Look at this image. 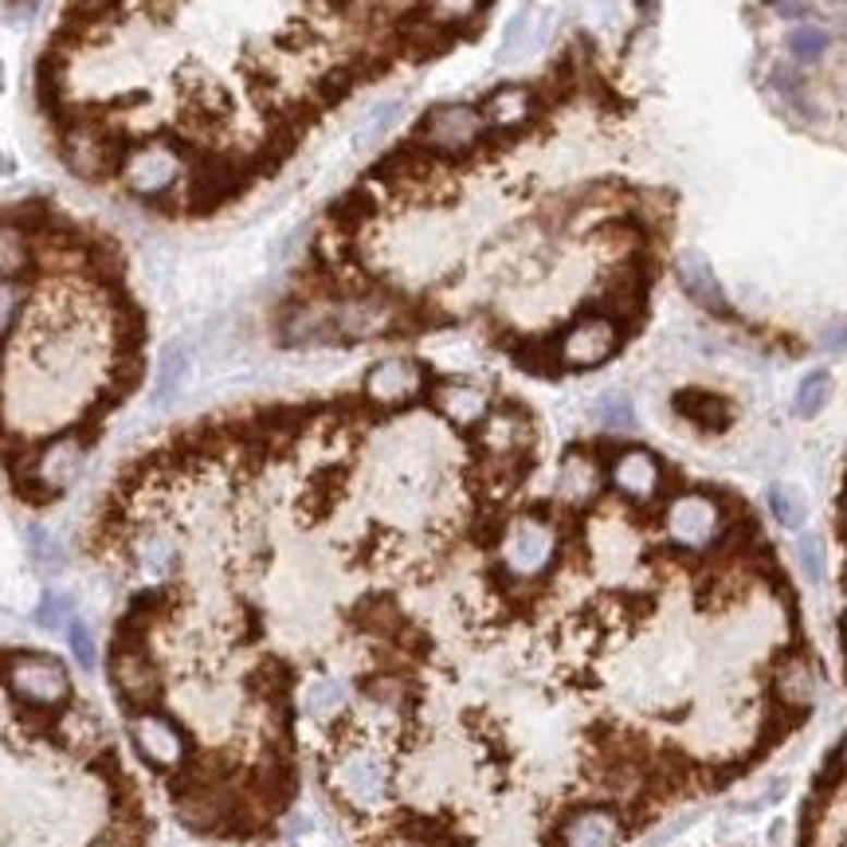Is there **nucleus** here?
<instances>
[{
    "label": "nucleus",
    "instance_id": "nucleus-1",
    "mask_svg": "<svg viewBox=\"0 0 847 847\" xmlns=\"http://www.w3.org/2000/svg\"><path fill=\"white\" fill-rule=\"evenodd\" d=\"M471 32L448 0H59L32 114L78 185L201 225L279 177L361 87Z\"/></svg>",
    "mask_w": 847,
    "mask_h": 847
},
{
    "label": "nucleus",
    "instance_id": "nucleus-2",
    "mask_svg": "<svg viewBox=\"0 0 847 847\" xmlns=\"http://www.w3.org/2000/svg\"><path fill=\"white\" fill-rule=\"evenodd\" d=\"M149 373V314L110 228L59 196H0V475L32 510L87 475Z\"/></svg>",
    "mask_w": 847,
    "mask_h": 847
},
{
    "label": "nucleus",
    "instance_id": "nucleus-3",
    "mask_svg": "<svg viewBox=\"0 0 847 847\" xmlns=\"http://www.w3.org/2000/svg\"><path fill=\"white\" fill-rule=\"evenodd\" d=\"M326 789H330L341 816L353 824V836H365L392 809L397 761L365 738L338 741V750L326 758Z\"/></svg>",
    "mask_w": 847,
    "mask_h": 847
},
{
    "label": "nucleus",
    "instance_id": "nucleus-4",
    "mask_svg": "<svg viewBox=\"0 0 847 847\" xmlns=\"http://www.w3.org/2000/svg\"><path fill=\"white\" fill-rule=\"evenodd\" d=\"M126 741L134 758L149 773L166 777L169 785L181 781L196 765V738L185 722L169 714L166 706H146V711H126Z\"/></svg>",
    "mask_w": 847,
    "mask_h": 847
},
{
    "label": "nucleus",
    "instance_id": "nucleus-5",
    "mask_svg": "<svg viewBox=\"0 0 847 847\" xmlns=\"http://www.w3.org/2000/svg\"><path fill=\"white\" fill-rule=\"evenodd\" d=\"M0 682L24 711L36 714H63L75 694L68 663L48 652H0Z\"/></svg>",
    "mask_w": 847,
    "mask_h": 847
},
{
    "label": "nucleus",
    "instance_id": "nucleus-6",
    "mask_svg": "<svg viewBox=\"0 0 847 847\" xmlns=\"http://www.w3.org/2000/svg\"><path fill=\"white\" fill-rule=\"evenodd\" d=\"M624 326L613 314L584 306L573 318H565L557 334L549 338V358H554V373H589L601 370L604 361H613L624 346Z\"/></svg>",
    "mask_w": 847,
    "mask_h": 847
},
{
    "label": "nucleus",
    "instance_id": "nucleus-7",
    "mask_svg": "<svg viewBox=\"0 0 847 847\" xmlns=\"http://www.w3.org/2000/svg\"><path fill=\"white\" fill-rule=\"evenodd\" d=\"M107 675L114 694L122 699L126 711H146V706H161V694H166V671L157 663L154 648H149L146 636H118L114 632V648H110L107 660Z\"/></svg>",
    "mask_w": 847,
    "mask_h": 847
},
{
    "label": "nucleus",
    "instance_id": "nucleus-8",
    "mask_svg": "<svg viewBox=\"0 0 847 847\" xmlns=\"http://www.w3.org/2000/svg\"><path fill=\"white\" fill-rule=\"evenodd\" d=\"M730 515L726 503L711 491H682L663 510V534L682 554H706L726 537Z\"/></svg>",
    "mask_w": 847,
    "mask_h": 847
},
{
    "label": "nucleus",
    "instance_id": "nucleus-9",
    "mask_svg": "<svg viewBox=\"0 0 847 847\" xmlns=\"http://www.w3.org/2000/svg\"><path fill=\"white\" fill-rule=\"evenodd\" d=\"M432 377L436 373L416 358H404V353H392V358H380L373 361L365 377H361V397L370 400L373 409L380 412H400V409H412L420 400L428 397L432 389Z\"/></svg>",
    "mask_w": 847,
    "mask_h": 847
},
{
    "label": "nucleus",
    "instance_id": "nucleus-10",
    "mask_svg": "<svg viewBox=\"0 0 847 847\" xmlns=\"http://www.w3.org/2000/svg\"><path fill=\"white\" fill-rule=\"evenodd\" d=\"M604 491H608V456H601V448H593V444L565 448L554 475V491H549L557 507L569 515H589L593 507H601Z\"/></svg>",
    "mask_w": 847,
    "mask_h": 847
},
{
    "label": "nucleus",
    "instance_id": "nucleus-11",
    "mask_svg": "<svg viewBox=\"0 0 847 847\" xmlns=\"http://www.w3.org/2000/svg\"><path fill=\"white\" fill-rule=\"evenodd\" d=\"M663 483H667V468H663V459L655 451L628 444V448H616L608 456V491L620 495L624 503L652 507L663 495Z\"/></svg>",
    "mask_w": 847,
    "mask_h": 847
},
{
    "label": "nucleus",
    "instance_id": "nucleus-12",
    "mask_svg": "<svg viewBox=\"0 0 847 847\" xmlns=\"http://www.w3.org/2000/svg\"><path fill=\"white\" fill-rule=\"evenodd\" d=\"M495 392L475 377H432L428 409L459 432H475L495 409Z\"/></svg>",
    "mask_w": 847,
    "mask_h": 847
},
{
    "label": "nucleus",
    "instance_id": "nucleus-13",
    "mask_svg": "<svg viewBox=\"0 0 847 847\" xmlns=\"http://www.w3.org/2000/svg\"><path fill=\"white\" fill-rule=\"evenodd\" d=\"M299 711L314 722V726H334L341 714L350 711V682L338 675H314L302 682L299 691Z\"/></svg>",
    "mask_w": 847,
    "mask_h": 847
},
{
    "label": "nucleus",
    "instance_id": "nucleus-14",
    "mask_svg": "<svg viewBox=\"0 0 847 847\" xmlns=\"http://www.w3.org/2000/svg\"><path fill=\"white\" fill-rule=\"evenodd\" d=\"M773 694L789 706V714H800L804 706H812V699H816V667H812L809 655L789 652L773 663Z\"/></svg>",
    "mask_w": 847,
    "mask_h": 847
},
{
    "label": "nucleus",
    "instance_id": "nucleus-15",
    "mask_svg": "<svg viewBox=\"0 0 847 847\" xmlns=\"http://www.w3.org/2000/svg\"><path fill=\"white\" fill-rule=\"evenodd\" d=\"M675 412H679L687 424H694L699 432H706V436H722V432L734 424L730 400L718 397V392H706V389L675 392Z\"/></svg>",
    "mask_w": 847,
    "mask_h": 847
},
{
    "label": "nucleus",
    "instance_id": "nucleus-16",
    "mask_svg": "<svg viewBox=\"0 0 847 847\" xmlns=\"http://www.w3.org/2000/svg\"><path fill=\"white\" fill-rule=\"evenodd\" d=\"M679 282H682V291L691 294L694 302H699L702 311H711V314H730V302H726V294H722L718 279H714L711 264L702 259L699 252L691 255H682V264H679Z\"/></svg>",
    "mask_w": 847,
    "mask_h": 847
},
{
    "label": "nucleus",
    "instance_id": "nucleus-17",
    "mask_svg": "<svg viewBox=\"0 0 847 847\" xmlns=\"http://www.w3.org/2000/svg\"><path fill=\"white\" fill-rule=\"evenodd\" d=\"M770 507H773V518H777L785 530H800L804 527V518H809V507H804V495L789 483H777L770 491Z\"/></svg>",
    "mask_w": 847,
    "mask_h": 847
},
{
    "label": "nucleus",
    "instance_id": "nucleus-18",
    "mask_svg": "<svg viewBox=\"0 0 847 847\" xmlns=\"http://www.w3.org/2000/svg\"><path fill=\"white\" fill-rule=\"evenodd\" d=\"M828 397H832V377L824 370H816V373H809V377L800 380L797 397H792V412L809 420L828 404Z\"/></svg>",
    "mask_w": 847,
    "mask_h": 847
},
{
    "label": "nucleus",
    "instance_id": "nucleus-19",
    "mask_svg": "<svg viewBox=\"0 0 847 847\" xmlns=\"http://www.w3.org/2000/svg\"><path fill=\"white\" fill-rule=\"evenodd\" d=\"M804 847H847V804L804 832Z\"/></svg>",
    "mask_w": 847,
    "mask_h": 847
},
{
    "label": "nucleus",
    "instance_id": "nucleus-20",
    "mask_svg": "<svg viewBox=\"0 0 847 847\" xmlns=\"http://www.w3.org/2000/svg\"><path fill=\"white\" fill-rule=\"evenodd\" d=\"M828 32L816 28V24H800V28L789 32V51L797 63H812V59H820L824 51H828Z\"/></svg>",
    "mask_w": 847,
    "mask_h": 847
},
{
    "label": "nucleus",
    "instance_id": "nucleus-21",
    "mask_svg": "<svg viewBox=\"0 0 847 847\" xmlns=\"http://www.w3.org/2000/svg\"><path fill=\"white\" fill-rule=\"evenodd\" d=\"M63 636H68V640H71V655H75V660H78V667H87V671H90V667H95V663H98V648H95V636H90L87 624L75 620Z\"/></svg>",
    "mask_w": 847,
    "mask_h": 847
},
{
    "label": "nucleus",
    "instance_id": "nucleus-22",
    "mask_svg": "<svg viewBox=\"0 0 847 847\" xmlns=\"http://www.w3.org/2000/svg\"><path fill=\"white\" fill-rule=\"evenodd\" d=\"M39 624H44L48 632H68L71 624H75V613H71V604L63 601V596H56V601H48L39 608Z\"/></svg>",
    "mask_w": 847,
    "mask_h": 847
},
{
    "label": "nucleus",
    "instance_id": "nucleus-23",
    "mask_svg": "<svg viewBox=\"0 0 847 847\" xmlns=\"http://www.w3.org/2000/svg\"><path fill=\"white\" fill-rule=\"evenodd\" d=\"M601 424L608 432H624V428H632L636 420H632V409H628L620 397H608L601 404Z\"/></svg>",
    "mask_w": 847,
    "mask_h": 847
},
{
    "label": "nucleus",
    "instance_id": "nucleus-24",
    "mask_svg": "<svg viewBox=\"0 0 847 847\" xmlns=\"http://www.w3.org/2000/svg\"><path fill=\"white\" fill-rule=\"evenodd\" d=\"M800 561H804V573L820 577V569H824V557H820V542H816V537H800Z\"/></svg>",
    "mask_w": 847,
    "mask_h": 847
},
{
    "label": "nucleus",
    "instance_id": "nucleus-25",
    "mask_svg": "<svg viewBox=\"0 0 847 847\" xmlns=\"http://www.w3.org/2000/svg\"><path fill=\"white\" fill-rule=\"evenodd\" d=\"M832 770H836V777H847V738L839 741L836 758H832Z\"/></svg>",
    "mask_w": 847,
    "mask_h": 847
},
{
    "label": "nucleus",
    "instance_id": "nucleus-26",
    "mask_svg": "<svg viewBox=\"0 0 847 847\" xmlns=\"http://www.w3.org/2000/svg\"><path fill=\"white\" fill-rule=\"evenodd\" d=\"M839 515H844V530H847V483H844V498H839Z\"/></svg>",
    "mask_w": 847,
    "mask_h": 847
},
{
    "label": "nucleus",
    "instance_id": "nucleus-27",
    "mask_svg": "<svg viewBox=\"0 0 847 847\" xmlns=\"http://www.w3.org/2000/svg\"><path fill=\"white\" fill-rule=\"evenodd\" d=\"M839 632H844V643H847V608H844V616H839Z\"/></svg>",
    "mask_w": 847,
    "mask_h": 847
},
{
    "label": "nucleus",
    "instance_id": "nucleus-28",
    "mask_svg": "<svg viewBox=\"0 0 847 847\" xmlns=\"http://www.w3.org/2000/svg\"><path fill=\"white\" fill-rule=\"evenodd\" d=\"M9 4H16V0H9Z\"/></svg>",
    "mask_w": 847,
    "mask_h": 847
}]
</instances>
